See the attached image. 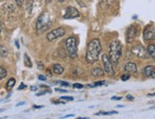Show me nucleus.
<instances>
[{
  "label": "nucleus",
  "instance_id": "f257e3e1",
  "mask_svg": "<svg viewBox=\"0 0 155 119\" xmlns=\"http://www.w3.org/2000/svg\"><path fill=\"white\" fill-rule=\"evenodd\" d=\"M102 51V46L99 41V39L94 38L89 43L86 52V61L87 64L95 63L100 55V52Z\"/></svg>",
  "mask_w": 155,
  "mask_h": 119
},
{
  "label": "nucleus",
  "instance_id": "f03ea898",
  "mask_svg": "<svg viewBox=\"0 0 155 119\" xmlns=\"http://www.w3.org/2000/svg\"><path fill=\"white\" fill-rule=\"evenodd\" d=\"M110 59L113 64H118L122 56V46L118 40H114L110 44Z\"/></svg>",
  "mask_w": 155,
  "mask_h": 119
},
{
  "label": "nucleus",
  "instance_id": "7ed1b4c3",
  "mask_svg": "<svg viewBox=\"0 0 155 119\" xmlns=\"http://www.w3.org/2000/svg\"><path fill=\"white\" fill-rule=\"evenodd\" d=\"M51 26V19L48 12H43L39 15L36 21V31L38 32H43L48 30Z\"/></svg>",
  "mask_w": 155,
  "mask_h": 119
},
{
  "label": "nucleus",
  "instance_id": "20e7f679",
  "mask_svg": "<svg viewBox=\"0 0 155 119\" xmlns=\"http://www.w3.org/2000/svg\"><path fill=\"white\" fill-rule=\"evenodd\" d=\"M66 49L71 58H75L77 56V39L73 36L69 37L66 40Z\"/></svg>",
  "mask_w": 155,
  "mask_h": 119
},
{
  "label": "nucleus",
  "instance_id": "39448f33",
  "mask_svg": "<svg viewBox=\"0 0 155 119\" xmlns=\"http://www.w3.org/2000/svg\"><path fill=\"white\" fill-rule=\"evenodd\" d=\"M131 52L135 56H137L139 58H143V59H146L150 56L149 52H147V50H146L143 46H141V45L133 46L131 48Z\"/></svg>",
  "mask_w": 155,
  "mask_h": 119
},
{
  "label": "nucleus",
  "instance_id": "423d86ee",
  "mask_svg": "<svg viewBox=\"0 0 155 119\" xmlns=\"http://www.w3.org/2000/svg\"><path fill=\"white\" fill-rule=\"evenodd\" d=\"M102 62H103V66H104V71L105 72H107L109 75H114V69L112 66V62L110 61V59L109 57V55H102Z\"/></svg>",
  "mask_w": 155,
  "mask_h": 119
},
{
  "label": "nucleus",
  "instance_id": "0eeeda50",
  "mask_svg": "<svg viewBox=\"0 0 155 119\" xmlns=\"http://www.w3.org/2000/svg\"><path fill=\"white\" fill-rule=\"evenodd\" d=\"M65 34H66V31L64 30V28H57V29H54L49 31L48 34H47V39H48L49 41H53L59 37H62Z\"/></svg>",
  "mask_w": 155,
  "mask_h": 119
},
{
  "label": "nucleus",
  "instance_id": "6e6552de",
  "mask_svg": "<svg viewBox=\"0 0 155 119\" xmlns=\"http://www.w3.org/2000/svg\"><path fill=\"white\" fill-rule=\"evenodd\" d=\"M138 34V28L135 25H131L130 27L127 29V34H126V41L127 44H130L134 41L136 35Z\"/></svg>",
  "mask_w": 155,
  "mask_h": 119
},
{
  "label": "nucleus",
  "instance_id": "1a4fd4ad",
  "mask_svg": "<svg viewBox=\"0 0 155 119\" xmlns=\"http://www.w3.org/2000/svg\"><path fill=\"white\" fill-rule=\"evenodd\" d=\"M143 36L146 41H150L155 39V29L153 28L152 25H147L144 29Z\"/></svg>",
  "mask_w": 155,
  "mask_h": 119
},
{
  "label": "nucleus",
  "instance_id": "9d476101",
  "mask_svg": "<svg viewBox=\"0 0 155 119\" xmlns=\"http://www.w3.org/2000/svg\"><path fill=\"white\" fill-rule=\"evenodd\" d=\"M79 16H80V12H78L76 8L71 7V6H69V7L66 8L65 15H64L65 19H72V18H76Z\"/></svg>",
  "mask_w": 155,
  "mask_h": 119
},
{
  "label": "nucleus",
  "instance_id": "9b49d317",
  "mask_svg": "<svg viewBox=\"0 0 155 119\" xmlns=\"http://www.w3.org/2000/svg\"><path fill=\"white\" fill-rule=\"evenodd\" d=\"M143 75L146 77H150V78H155V67L151 65L146 66L143 69Z\"/></svg>",
  "mask_w": 155,
  "mask_h": 119
},
{
  "label": "nucleus",
  "instance_id": "f8f14e48",
  "mask_svg": "<svg viewBox=\"0 0 155 119\" xmlns=\"http://www.w3.org/2000/svg\"><path fill=\"white\" fill-rule=\"evenodd\" d=\"M124 71L127 72V74H136L138 69H137V65L133 62H127L125 67H124Z\"/></svg>",
  "mask_w": 155,
  "mask_h": 119
},
{
  "label": "nucleus",
  "instance_id": "ddd939ff",
  "mask_svg": "<svg viewBox=\"0 0 155 119\" xmlns=\"http://www.w3.org/2000/svg\"><path fill=\"white\" fill-rule=\"evenodd\" d=\"M91 75L94 76V77H101L103 76L104 74H105V71H103L101 68H92L91 69Z\"/></svg>",
  "mask_w": 155,
  "mask_h": 119
},
{
  "label": "nucleus",
  "instance_id": "4468645a",
  "mask_svg": "<svg viewBox=\"0 0 155 119\" xmlns=\"http://www.w3.org/2000/svg\"><path fill=\"white\" fill-rule=\"evenodd\" d=\"M64 71H65L64 67L60 64H53L52 65V71L54 72L55 74H62L64 72Z\"/></svg>",
  "mask_w": 155,
  "mask_h": 119
},
{
  "label": "nucleus",
  "instance_id": "2eb2a0df",
  "mask_svg": "<svg viewBox=\"0 0 155 119\" xmlns=\"http://www.w3.org/2000/svg\"><path fill=\"white\" fill-rule=\"evenodd\" d=\"M147 52H149L150 56L153 59V61L155 62V45L153 44H150L149 45V47H147Z\"/></svg>",
  "mask_w": 155,
  "mask_h": 119
},
{
  "label": "nucleus",
  "instance_id": "dca6fc26",
  "mask_svg": "<svg viewBox=\"0 0 155 119\" xmlns=\"http://www.w3.org/2000/svg\"><path fill=\"white\" fill-rule=\"evenodd\" d=\"M15 78H10L8 82L6 83V89L8 91H11L13 87H15Z\"/></svg>",
  "mask_w": 155,
  "mask_h": 119
},
{
  "label": "nucleus",
  "instance_id": "f3484780",
  "mask_svg": "<svg viewBox=\"0 0 155 119\" xmlns=\"http://www.w3.org/2000/svg\"><path fill=\"white\" fill-rule=\"evenodd\" d=\"M24 63H25V66L26 67H29V68H31L32 67V63L31 61V58L28 55H24Z\"/></svg>",
  "mask_w": 155,
  "mask_h": 119
},
{
  "label": "nucleus",
  "instance_id": "a211bd4d",
  "mask_svg": "<svg viewBox=\"0 0 155 119\" xmlns=\"http://www.w3.org/2000/svg\"><path fill=\"white\" fill-rule=\"evenodd\" d=\"M7 55H8V51H7V49L4 47V46L0 45V56L6 57Z\"/></svg>",
  "mask_w": 155,
  "mask_h": 119
},
{
  "label": "nucleus",
  "instance_id": "6ab92c4d",
  "mask_svg": "<svg viewBox=\"0 0 155 119\" xmlns=\"http://www.w3.org/2000/svg\"><path fill=\"white\" fill-rule=\"evenodd\" d=\"M7 76V71L6 69H4L3 67L0 66V80H2L3 78H5Z\"/></svg>",
  "mask_w": 155,
  "mask_h": 119
},
{
  "label": "nucleus",
  "instance_id": "aec40b11",
  "mask_svg": "<svg viewBox=\"0 0 155 119\" xmlns=\"http://www.w3.org/2000/svg\"><path fill=\"white\" fill-rule=\"evenodd\" d=\"M117 111H100L98 114H96V115H100V114H103V115H110V114H116Z\"/></svg>",
  "mask_w": 155,
  "mask_h": 119
},
{
  "label": "nucleus",
  "instance_id": "412c9836",
  "mask_svg": "<svg viewBox=\"0 0 155 119\" xmlns=\"http://www.w3.org/2000/svg\"><path fill=\"white\" fill-rule=\"evenodd\" d=\"M130 78V74H123L122 76H121V80H122V81H127V80H129Z\"/></svg>",
  "mask_w": 155,
  "mask_h": 119
},
{
  "label": "nucleus",
  "instance_id": "4be33fe9",
  "mask_svg": "<svg viewBox=\"0 0 155 119\" xmlns=\"http://www.w3.org/2000/svg\"><path fill=\"white\" fill-rule=\"evenodd\" d=\"M60 99H61V100H64V101H72L73 97H71V96H62Z\"/></svg>",
  "mask_w": 155,
  "mask_h": 119
},
{
  "label": "nucleus",
  "instance_id": "5701e85b",
  "mask_svg": "<svg viewBox=\"0 0 155 119\" xmlns=\"http://www.w3.org/2000/svg\"><path fill=\"white\" fill-rule=\"evenodd\" d=\"M94 85L91 86V87H99V86H103L105 84V81H98V82H95L93 83Z\"/></svg>",
  "mask_w": 155,
  "mask_h": 119
},
{
  "label": "nucleus",
  "instance_id": "b1692460",
  "mask_svg": "<svg viewBox=\"0 0 155 119\" xmlns=\"http://www.w3.org/2000/svg\"><path fill=\"white\" fill-rule=\"evenodd\" d=\"M73 88H74V89H82L83 88V85L80 84V83L73 84Z\"/></svg>",
  "mask_w": 155,
  "mask_h": 119
},
{
  "label": "nucleus",
  "instance_id": "393cba45",
  "mask_svg": "<svg viewBox=\"0 0 155 119\" xmlns=\"http://www.w3.org/2000/svg\"><path fill=\"white\" fill-rule=\"evenodd\" d=\"M57 83H59L60 85H62V86H65V87H69L70 84L68 82H64V81H57Z\"/></svg>",
  "mask_w": 155,
  "mask_h": 119
},
{
  "label": "nucleus",
  "instance_id": "a878e982",
  "mask_svg": "<svg viewBox=\"0 0 155 119\" xmlns=\"http://www.w3.org/2000/svg\"><path fill=\"white\" fill-rule=\"evenodd\" d=\"M15 2H16V4L19 6V7H21V6L23 5V3H24V0H15Z\"/></svg>",
  "mask_w": 155,
  "mask_h": 119
},
{
  "label": "nucleus",
  "instance_id": "bb28decb",
  "mask_svg": "<svg viewBox=\"0 0 155 119\" xmlns=\"http://www.w3.org/2000/svg\"><path fill=\"white\" fill-rule=\"evenodd\" d=\"M38 79H39V80H41V81H46L47 80V77L44 76V75L40 74V75H38Z\"/></svg>",
  "mask_w": 155,
  "mask_h": 119
},
{
  "label": "nucleus",
  "instance_id": "cd10ccee",
  "mask_svg": "<svg viewBox=\"0 0 155 119\" xmlns=\"http://www.w3.org/2000/svg\"><path fill=\"white\" fill-rule=\"evenodd\" d=\"M37 64H38V69H39V70H43V68H44L43 63H41L40 61H38V62H37Z\"/></svg>",
  "mask_w": 155,
  "mask_h": 119
},
{
  "label": "nucleus",
  "instance_id": "c85d7f7f",
  "mask_svg": "<svg viewBox=\"0 0 155 119\" xmlns=\"http://www.w3.org/2000/svg\"><path fill=\"white\" fill-rule=\"evenodd\" d=\"M25 88H26V85L23 84V83H21V85H20L19 87H18V90H19V91H21V90H23V89H25Z\"/></svg>",
  "mask_w": 155,
  "mask_h": 119
},
{
  "label": "nucleus",
  "instance_id": "c756f323",
  "mask_svg": "<svg viewBox=\"0 0 155 119\" xmlns=\"http://www.w3.org/2000/svg\"><path fill=\"white\" fill-rule=\"evenodd\" d=\"M127 98L129 99V100H130V101H133L134 100V97L132 95H130V94H127Z\"/></svg>",
  "mask_w": 155,
  "mask_h": 119
},
{
  "label": "nucleus",
  "instance_id": "7c9ffc66",
  "mask_svg": "<svg viewBox=\"0 0 155 119\" xmlns=\"http://www.w3.org/2000/svg\"><path fill=\"white\" fill-rule=\"evenodd\" d=\"M111 99H112V100H121V99H122V97H118V96H112L111 97Z\"/></svg>",
  "mask_w": 155,
  "mask_h": 119
},
{
  "label": "nucleus",
  "instance_id": "2f4dec72",
  "mask_svg": "<svg viewBox=\"0 0 155 119\" xmlns=\"http://www.w3.org/2000/svg\"><path fill=\"white\" fill-rule=\"evenodd\" d=\"M55 91H59V92H68V91H66V90H61V89H56Z\"/></svg>",
  "mask_w": 155,
  "mask_h": 119
},
{
  "label": "nucleus",
  "instance_id": "473e14b6",
  "mask_svg": "<svg viewBox=\"0 0 155 119\" xmlns=\"http://www.w3.org/2000/svg\"><path fill=\"white\" fill-rule=\"evenodd\" d=\"M74 114H69V115H65V116H62L61 119H64V118H69V117H72Z\"/></svg>",
  "mask_w": 155,
  "mask_h": 119
},
{
  "label": "nucleus",
  "instance_id": "72a5a7b5",
  "mask_svg": "<svg viewBox=\"0 0 155 119\" xmlns=\"http://www.w3.org/2000/svg\"><path fill=\"white\" fill-rule=\"evenodd\" d=\"M33 108H35V109H41V108H43V106H37V105H35V106H33Z\"/></svg>",
  "mask_w": 155,
  "mask_h": 119
},
{
  "label": "nucleus",
  "instance_id": "f704fd0d",
  "mask_svg": "<svg viewBox=\"0 0 155 119\" xmlns=\"http://www.w3.org/2000/svg\"><path fill=\"white\" fill-rule=\"evenodd\" d=\"M25 103L24 102H20V103H18L17 105H16V107H18V106H21V105H24Z\"/></svg>",
  "mask_w": 155,
  "mask_h": 119
},
{
  "label": "nucleus",
  "instance_id": "c9c22d12",
  "mask_svg": "<svg viewBox=\"0 0 155 119\" xmlns=\"http://www.w3.org/2000/svg\"><path fill=\"white\" fill-rule=\"evenodd\" d=\"M31 91H36V90H37V88H36V87H31Z\"/></svg>",
  "mask_w": 155,
  "mask_h": 119
},
{
  "label": "nucleus",
  "instance_id": "e433bc0d",
  "mask_svg": "<svg viewBox=\"0 0 155 119\" xmlns=\"http://www.w3.org/2000/svg\"><path fill=\"white\" fill-rule=\"evenodd\" d=\"M1 30H2V24L0 22V34H1Z\"/></svg>",
  "mask_w": 155,
  "mask_h": 119
},
{
  "label": "nucleus",
  "instance_id": "4c0bfd02",
  "mask_svg": "<svg viewBox=\"0 0 155 119\" xmlns=\"http://www.w3.org/2000/svg\"><path fill=\"white\" fill-rule=\"evenodd\" d=\"M147 95H149V96H155V92H154V94H147Z\"/></svg>",
  "mask_w": 155,
  "mask_h": 119
},
{
  "label": "nucleus",
  "instance_id": "58836bf2",
  "mask_svg": "<svg viewBox=\"0 0 155 119\" xmlns=\"http://www.w3.org/2000/svg\"><path fill=\"white\" fill-rule=\"evenodd\" d=\"M76 119H87V117H78V118H76Z\"/></svg>",
  "mask_w": 155,
  "mask_h": 119
},
{
  "label": "nucleus",
  "instance_id": "ea45409f",
  "mask_svg": "<svg viewBox=\"0 0 155 119\" xmlns=\"http://www.w3.org/2000/svg\"><path fill=\"white\" fill-rule=\"evenodd\" d=\"M57 1H58V2H63L64 0H57Z\"/></svg>",
  "mask_w": 155,
  "mask_h": 119
},
{
  "label": "nucleus",
  "instance_id": "a19ab883",
  "mask_svg": "<svg viewBox=\"0 0 155 119\" xmlns=\"http://www.w3.org/2000/svg\"><path fill=\"white\" fill-rule=\"evenodd\" d=\"M4 111V109H1V110H0V111Z\"/></svg>",
  "mask_w": 155,
  "mask_h": 119
}]
</instances>
